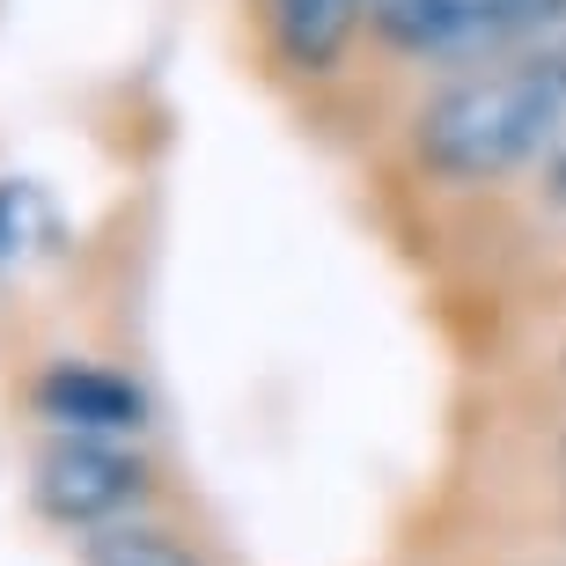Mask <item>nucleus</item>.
Returning <instances> with one entry per match:
<instances>
[{
    "instance_id": "nucleus-6",
    "label": "nucleus",
    "mask_w": 566,
    "mask_h": 566,
    "mask_svg": "<svg viewBox=\"0 0 566 566\" xmlns=\"http://www.w3.org/2000/svg\"><path fill=\"white\" fill-rule=\"evenodd\" d=\"M88 566H199V559L155 523H104L88 530Z\"/></svg>"
},
{
    "instance_id": "nucleus-5",
    "label": "nucleus",
    "mask_w": 566,
    "mask_h": 566,
    "mask_svg": "<svg viewBox=\"0 0 566 566\" xmlns=\"http://www.w3.org/2000/svg\"><path fill=\"white\" fill-rule=\"evenodd\" d=\"M368 8L376 0H273V38L294 66H332Z\"/></svg>"
},
{
    "instance_id": "nucleus-4",
    "label": "nucleus",
    "mask_w": 566,
    "mask_h": 566,
    "mask_svg": "<svg viewBox=\"0 0 566 566\" xmlns=\"http://www.w3.org/2000/svg\"><path fill=\"white\" fill-rule=\"evenodd\" d=\"M38 412L60 420L66 434H88V441H118V434H140L147 427L140 390L126 376H111V368H88V360H60L38 382Z\"/></svg>"
},
{
    "instance_id": "nucleus-2",
    "label": "nucleus",
    "mask_w": 566,
    "mask_h": 566,
    "mask_svg": "<svg viewBox=\"0 0 566 566\" xmlns=\"http://www.w3.org/2000/svg\"><path fill=\"white\" fill-rule=\"evenodd\" d=\"M368 15L398 52L457 60V52H485L523 30H545L552 15H566V0H376Z\"/></svg>"
},
{
    "instance_id": "nucleus-1",
    "label": "nucleus",
    "mask_w": 566,
    "mask_h": 566,
    "mask_svg": "<svg viewBox=\"0 0 566 566\" xmlns=\"http://www.w3.org/2000/svg\"><path fill=\"white\" fill-rule=\"evenodd\" d=\"M545 147H566V44L463 74L420 111V163L463 185L507 177Z\"/></svg>"
},
{
    "instance_id": "nucleus-7",
    "label": "nucleus",
    "mask_w": 566,
    "mask_h": 566,
    "mask_svg": "<svg viewBox=\"0 0 566 566\" xmlns=\"http://www.w3.org/2000/svg\"><path fill=\"white\" fill-rule=\"evenodd\" d=\"M22 213H38V191L30 185H0V265L22 251Z\"/></svg>"
},
{
    "instance_id": "nucleus-8",
    "label": "nucleus",
    "mask_w": 566,
    "mask_h": 566,
    "mask_svg": "<svg viewBox=\"0 0 566 566\" xmlns=\"http://www.w3.org/2000/svg\"><path fill=\"white\" fill-rule=\"evenodd\" d=\"M545 191H552V199H559V207H566V147H559V155H552V169H545Z\"/></svg>"
},
{
    "instance_id": "nucleus-3",
    "label": "nucleus",
    "mask_w": 566,
    "mask_h": 566,
    "mask_svg": "<svg viewBox=\"0 0 566 566\" xmlns=\"http://www.w3.org/2000/svg\"><path fill=\"white\" fill-rule=\"evenodd\" d=\"M140 485H147L140 457H126L118 441L60 434L38 457V507H44V515H60V523H82V530L118 523V515L140 501Z\"/></svg>"
}]
</instances>
